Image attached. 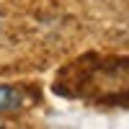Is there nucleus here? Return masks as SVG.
Here are the masks:
<instances>
[{
	"instance_id": "f257e3e1",
	"label": "nucleus",
	"mask_w": 129,
	"mask_h": 129,
	"mask_svg": "<svg viewBox=\"0 0 129 129\" xmlns=\"http://www.w3.org/2000/svg\"><path fill=\"white\" fill-rule=\"evenodd\" d=\"M23 106V90L16 85H0V114L18 111Z\"/></svg>"
}]
</instances>
